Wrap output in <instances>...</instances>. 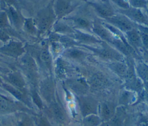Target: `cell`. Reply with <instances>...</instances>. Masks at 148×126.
Here are the masks:
<instances>
[{"instance_id": "cell-9", "label": "cell", "mask_w": 148, "mask_h": 126, "mask_svg": "<svg viewBox=\"0 0 148 126\" xmlns=\"http://www.w3.org/2000/svg\"><path fill=\"white\" fill-rule=\"evenodd\" d=\"M91 5L101 17L108 18L114 15V11L107 0H102L101 2H90Z\"/></svg>"}, {"instance_id": "cell-28", "label": "cell", "mask_w": 148, "mask_h": 126, "mask_svg": "<svg viewBox=\"0 0 148 126\" xmlns=\"http://www.w3.org/2000/svg\"><path fill=\"white\" fill-rule=\"evenodd\" d=\"M30 96L34 104L36 105L39 109H42L43 108V100L39 96L38 92L35 89L32 90L30 92Z\"/></svg>"}, {"instance_id": "cell-38", "label": "cell", "mask_w": 148, "mask_h": 126, "mask_svg": "<svg viewBox=\"0 0 148 126\" xmlns=\"http://www.w3.org/2000/svg\"><path fill=\"white\" fill-rule=\"evenodd\" d=\"M137 126H148V119L142 118L140 119L138 121Z\"/></svg>"}, {"instance_id": "cell-11", "label": "cell", "mask_w": 148, "mask_h": 126, "mask_svg": "<svg viewBox=\"0 0 148 126\" xmlns=\"http://www.w3.org/2000/svg\"><path fill=\"white\" fill-rule=\"evenodd\" d=\"M80 112L84 117L91 114H95L97 109V103L91 97H81L79 99Z\"/></svg>"}, {"instance_id": "cell-19", "label": "cell", "mask_w": 148, "mask_h": 126, "mask_svg": "<svg viewBox=\"0 0 148 126\" xmlns=\"http://www.w3.org/2000/svg\"><path fill=\"white\" fill-rule=\"evenodd\" d=\"M106 79L100 73L94 74L90 79V85L94 89H100L106 84Z\"/></svg>"}, {"instance_id": "cell-42", "label": "cell", "mask_w": 148, "mask_h": 126, "mask_svg": "<svg viewBox=\"0 0 148 126\" xmlns=\"http://www.w3.org/2000/svg\"><path fill=\"white\" fill-rule=\"evenodd\" d=\"M3 83V79L0 76V87H2V85Z\"/></svg>"}, {"instance_id": "cell-30", "label": "cell", "mask_w": 148, "mask_h": 126, "mask_svg": "<svg viewBox=\"0 0 148 126\" xmlns=\"http://www.w3.org/2000/svg\"><path fill=\"white\" fill-rule=\"evenodd\" d=\"M131 7L136 9H147L146 0H129Z\"/></svg>"}, {"instance_id": "cell-33", "label": "cell", "mask_w": 148, "mask_h": 126, "mask_svg": "<svg viewBox=\"0 0 148 126\" xmlns=\"http://www.w3.org/2000/svg\"><path fill=\"white\" fill-rule=\"evenodd\" d=\"M72 89L75 91L76 90L77 91L81 93L84 91V90H86V87L84 86L83 82L78 81L76 82L72 85Z\"/></svg>"}, {"instance_id": "cell-37", "label": "cell", "mask_w": 148, "mask_h": 126, "mask_svg": "<svg viewBox=\"0 0 148 126\" xmlns=\"http://www.w3.org/2000/svg\"><path fill=\"white\" fill-rule=\"evenodd\" d=\"M38 126H50V125L47 120L45 117L42 116L40 117L39 120Z\"/></svg>"}, {"instance_id": "cell-16", "label": "cell", "mask_w": 148, "mask_h": 126, "mask_svg": "<svg viewBox=\"0 0 148 126\" xmlns=\"http://www.w3.org/2000/svg\"><path fill=\"white\" fill-rule=\"evenodd\" d=\"M99 111L101 119L105 121L110 119L115 113L113 105L109 102H103L99 106Z\"/></svg>"}, {"instance_id": "cell-3", "label": "cell", "mask_w": 148, "mask_h": 126, "mask_svg": "<svg viewBox=\"0 0 148 126\" xmlns=\"http://www.w3.org/2000/svg\"><path fill=\"white\" fill-rule=\"evenodd\" d=\"M25 53L23 43L18 41L10 40L0 47V54L13 59H18Z\"/></svg>"}, {"instance_id": "cell-40", "label": "cell", "mask_w": 148, "mask_h": 126, "mask_svg": "<svg viewBox=\"0 0 148 126\" xmlns=\"http://www.w3.org/2000/svg\"><path fill=\"white\" fill-rule=\"evenodd\" d=\"M5 2L8 6H15L16 5V0H1Z\"/></svg>"}, {"instance_id": "cell-6", "label": "cell", "mask_w": 148, "mask_h": 126, "mask_svg": "<svg viewBox=\"0 0 148 126\" xmlns=\"http://www.w3.org/2000/svg\"><path fill=\"white\" fill-rule=\"evenodd\" d=\"M24 105L0 94V114H9L24 110Z\"/></svg>"}, {"instance_id": "cell-25", "label": "cell", "mask_w": 148, "mask_h": 126, "mask_svg": "<svg viewBox=\"0 0 148 126\" xmlns=\"http://www.w3.org/2000/svg\"><path fill=\"white\" fill-rule=\"evenodd\" d=\"M136 72L138 76L145 82H148V65L140 62L136 66Z\"/></svg>"}, {"instance_id": "cell-18", "label": "cell", "mask_w": 148, "mask_h": 126, "mask_svg": "<svg viewBox=\"0 0 148 126\" xmlns=\"http://www.w3.org/2000/svg\"><path fill=\"white\" fill-rule=\"evenodd\" d=\"M50 109L51 113L56 120L59 122H63L65 120V117L63 110L57 103L54 101L51 102L50 104Z\"/></svg>"}, {"instance_id": "cell-7", "label": "cell", "mask_w": 148, "mask_h": 126, "mask_svg": "<svg viewBox=\"0 0 148 126\" xmlns=\"http://www.w3.org/2000/svg\"><path fill=\"white\" fill-rule=\"evenodd\" d=\"M106 20L113 25L114 27L125 32L133 29L135 26L134 22L124 15H113V16L106 18Z\"/></svg>"}, {"instance_id": "cell-21", "label": "cell", "mask_w": 148, "mask_h": 126, "mask_svg": "<svg viewBox=\"0 0 148 126\" xmlns=\"http://www.w3.org/2000/svg\"><path fill=\"white\" fill-rule=\"evenodd\" d=\"M24 31L31 35L35 36L38 35V31L32 18H25L23 23V28Z\"/></svg>"}, {"instance_id": "cell-4", "label": "cell", "mask_w": 148, "mask_h": 126, "mask_svg": "<svg viewBox=\"0 0 148 126\" xmlns=\"http://www.w3.org/2000/svg\"><path fill=\"white\" fill-rule=\"evenodd\" d=\"M38 93L43 101L50 104L54 100V83L53 78L47 77L38 83Z\"/></svg>"}, {"instance_id": "cell-39", "label": "cell", "mask_w": 148, "mask_h": 126, "mask_svg": "<svg viewBox=\"0 0 148 126\" xmlns=\"http://www.w3.org/2000/svg\"><path fill=\"white\" fill-rule=\"evenodd\" d=\"M27 118H24L18 124V126H29V120L27 119Z\"/></svg>"}, {"instance_id": "cell-23", "label": "cell", "mask_w": 148, "mask_h": 126, "mask_svg": "<svg viewBox=\"0 0 148 126\" xmlns=\"http://www.w3.org/2000/svg\"><path fill=\"white\" fill-rule=\"evenodd\" d=\"M102 122L100 117L95 114H91L84 117L83 120V126H99Z\"/></svg>"}, {"instance_id": "cell-22", "label": "cell", "mask_w": 148, "mask_h": 126, "mask_svg": "<svg viewBox=\"0 0 148 126\" xmlns=\"http://www.w3.org/2000/svg\"><path fill=\"white\" fill-rule=\"evenodd\" d=\"M110 68L118 75L123 77H126L128 74V69L127 66L121 62L113 63L110 65Z\"/></svg>"}, {"instance_id": "cell-43", "label": "cell", "mask_w": 148, "mask_h": 126, "mask_svg": "<svg viewBox=\"0 0 148 126\" xmlns=\"http://www.w3.org/2000/svg\"><path fill=\"white\" fill-rule=\"evenodd\" d=\"M147 1V9H148V0H146Z\"/></svg>"}, {"instance_id": "cell-1", "label": "cell", "mask_w": 148, "mask_h": 126, "mask_svg": "<svg viewBox=\"0 0 148 126\" xmlns=\"http://www.w3.org/2000/svg\"><path fill=\"white\" fill-rule=\"evenodd\" d=\"M18 59V67L24 78L32 85H36L38 81V68L35 58L31 54L25 53Z\"/></svg>"}, {"instance_id": "cell-44", "label": "cell", "mask_w": 148, "mask_h": 126, "mask_svg": "<svg viewBox=\"0 0 148 126\" xmlns=\"http://www.w3.org/2000/svg\"><path fill=\"white\" fill-rule=\"evenodd\" d=\"M81 1H85V2H87V0H81Z\"/></svg>"}, {"instance_id": "cell-2", "label": "cell", "mask_w": 148, "mask_h": 126, "mask_svg": "<svg viewBox=\"0 0 148 126\" xmlns=\"http://www.w3.org/2000/svg\"><path fill=\"white\" fill-rule=\"evenodd\" d=\"M56 14L51 7H47L40 10L34 19V21L38 31V35H41L51 26Z\"/></svg>"}, {"instance_id": "cell-15", "label": "cell", "mask_w": 148, "mask_h": 126, "mask_svg": "<svg viewBox=\"0 0 148 126\" xmlns=\"http://www.w3.org/2000/svg\"><path fill=\"white\" fill-rule=\"evenodd\" d=\"M125 117V112L123 108H120L115 112L113 116L109 120L99 126H123Z\"/></svg>"}, {"instance_id": "cell-26", "label": "cell", "mask_w": 148, "mask_h": 126, "mask_svg": "<svg viewBox=\"0 0 148 126\" xmlns=\"http://www.w3.org/2000/svg\"><path fill=\"white\" fill-rule=\"evenodd\" d=\"M71 20L74 22L77 26L80 28L87 29L90 28V22L86 18L80 17H76L72 18Z\"/></svg>"}, {"instance_id": "cell-17", "label": "cell", "mask_w": 148, "mask_h": 126, "mask_svg": "<svg viewBox=\"0 0 148 126\" xmlns=\"http://www.w3.org/2000/svg\"><path fill=\"white\" fill-rule=\"evenodd\" d=\"M125 33L127 42L130 45L136 48L140 47V45H142V42L140 34L138 30L133 28L126 32Z\"/></svg>"}, {"instance_id": "cell-10", "label": "cell", "mask_w": 148, "mask_h": 126, "mask_svg": "<svg viewBox=\"0 0 148 126\" xmlns=\"http://www.w3.org/2000/svg\"><path fill=\"white\" fill-rule=\"evenodd\" d=\"M2 87L10 94L13 96L16 100L19 101L20 102L23 103V104H24V105L28 106L29 108L31 107V102L30 100H28L25 93L18 90L9 83L4 82L2 85Z\"/></svg>"}, {"instance_id": "cell-24", "label": "cell", "mask_w": 148, "mask_h": 126, "mask_svg": "<svg viewBox=\"0 0 148 126\" xmlns=\"http://www.w3.org/2000/svg\"><path fill=\"white\" fill-rule=\"evenodd\" d=\"M75 37L79 41H82L83 43H96L99 42V40H98L94 37L81 32L79 30H76L75 33Z\"/></svg>"}, {"instance_id": "cell-35", "label": "cell", "mask_w": 148, "mask_h": 126, "mask_svg": "<svg viewBox=\"0 0 148 126\" xmlns=\"http://www.w3.org/2000/svg\"><path fill=\"white\" fill-rule=\"evenodd\" d=\"M10 40V36L7 33L6 30L0 29V40L5 43Z\"/></svg>"}, {"instance_id": "cell-29", "label": "cell", "mask_w": 148, "mask_h": 126, "mask_svg": "<svg viewBox=\"0 0 148 126\" xmlns=\"http://www.w3.org/2000/svg\"><path fill=\"white\" fill-rule=\"evenodd\" d=\"M65 54H66V55L68 57L72 59H82L84 56V52L76 49H68L66 51Z\"/></svg>"}, {"instance_id": "cell-32", "label": "cell", "mask_w": 148, "mask_h": 126, "mask_svg": "<svg viewBox=\"0 0 148 126\" xmlns=\"http://www.w3.org/2000/svg\"><path fill=\"white\" fill-rule=\"evenodd\" d=\"M54 29L56 32H65L71 31V28L68 25L63 23H57L54 26Z\"/></svg>"}, {"instance_id": "cell-34", "label": "cell", "mask_w": 148, "mask_h": 126, "mask_svg": "<svg viewBox=\"0 0 148 126\" xmlns=\"http://www.w3.org/2000/svg\"><path fill=\"white\" fill-rule=\"evenodd\" d=\"M142 45H143L146 49H148V32H143L139 31Z\"/></svg>"}, {"instance_id": "cell-14", "label": "cell", "mask_w": 148, "mask_h": 126, "mask_svg": "<svg viewBox=\"0 0 148 126\" xmlns=\"http://www.w3.org/2000/svg\"><path fill=\"white\" fill-rule=\"evenodd\" d=\"M72 6L69 0H57L55 5L56 16L61 18L72 11Z\"/></svg>"}, {"instance_id": "cell-12", "label": "cell", "mask_w": 148, "mask_h": 126, "mask_svg": "<svg viewBox=\"0 0 148 126\" xmlns=\"http://www.w3.org/2000/svg\"><path fill=\"white\" fill-rule=\"evenodd\" d=\"M120 12L127 17L130 20L139 24H147L148 21L145 16L139 9L130 7L127 9H122Z\"/></svg>"}, {"instance_id": "cell-27", "label": "cell", "mask_w": 148, "mask_h": 126, "mask_svg": "<svg viewBox=\"0 0 148 126\" xmlns=\"http://www.w3.org/2000/svg\"><path fill=\"white\" fill-rule=\"evenodd\" d=\"M11 28L7 14L5 11L0 12V29L6 30Z\"/></svg>"}, {"instance_id": "cell-13", "label": "cell", "mask_w": 148, "mask_h": 126, "mask_svg": "<svg viewBox=\"0 0 148 126\" xmlns=\"http://www.w3.org/2000/svg\"><path fill=\"white\" fill-rule=\"evenodd\" d=\"M38 61L42 67L49 71L52 70V58L49 49L46 48L41 49L38 52Z\"/></svg>"}, {"instance_id": "cell-31", "label": "cell", "mask_w": 148, "mask_h": 126, "mask_svg": "<svg viewBox=\"0 0 148 126\" xmlns=\"http://www.w3.org/2000/svg\"><path fill=\"white\" fill-rule=\"evenodd\" d=\"M115 5L121 7L122 9H127L130 7L129 0H110Z\"/></svg>"}, {"instance_id": "cell-41", "label": "cell", "mask_w": 148, "mask_h": 126, "mask_svg": "<svg viewBox=\"0 0 148 126\" xmlns=\"http://www.w3.org/2000/svg\"><path fill=\"white\" fill-rule=\"evenodd\" d=\"M143 57L146 63H148V49H147L144 51L143 54Z\"/></svg>"}, {"instance_id": "cell-36", "label": "cell", "mask_w": 148, "mask_h": 126, "mask_svg": "<svg viewBox=\"0 0 148 126\" xmlns=\"http://www.w3.org/2000/svg\"><path fill=\"white\" fill-rule=\"evenodd\" d=\"M59 40L61 41V43L64 45H72L73 44H74L73 40H72L68 37H62V38L60 39Z\"/></svg>"}, {"instance_id": "cell-8", "label": "cell", "mask_w": 148, "mask_h": 126, "mask_svg": "<svg viewBox=\"0 0 148 126\" xmlns=\"http://www.w3.org/2000/svg\"><path fill=\"white\" fill-rule=\"evenodd\" d=\"M4 11L7 14L11 26L17 30L23 28L24 18L14 6H8Z\"/></svg>"}, {"instance_id": "cell-20", "label": "cell", "mask_w": 148, "mask_h": 126, "mask_svg": "<svg viewBox=\"0 0 148 126\" xmlns=\"http://www.w3.org/2000/svg\"><path fill=\"white\" fill-rule=\"evenodd\" d=\"M93 30L96 35H98L103 40H108L110 42L113 39L109 32V30L105 28V27L98 23H95L94 24L93 26Z\"/></svg>"}, {"instance_id": "cell-5", "label": "cell", "mask_w": 148, "mask_h": 126, "mask_svg": "<svg viewBox=\"0 0 148 126\" xmlns=\"http://www.w3.org/2000/svg\"><path fill=\"white\" fill-rule=\"evenodd\" d=\"M4 79L6 83L12 85L18 90L26 93L27 83L25 78L20 71H12L8 72Z\"/></svg>"}]
</instances>
